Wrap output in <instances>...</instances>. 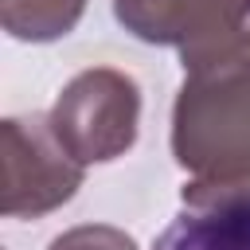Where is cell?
Listing matches in <instances>:
<instances>
[{
	"mask_svg": "<svg viewBox=\"0 0 250 250\" xmlns=\"http://www.w3.org/2000/svg\"><path fill=\"white\" fill-rule=\"evenodd\" d=\"M172 156L188 172L184 207L250 203V62L184 74L172 105Z\"/></svg>",
	"mask_w": 250,
	"mask_h": 250,
	"instance_id": "6da1fadb",
	"label": "cell"
},
{
	"mask_svg": "<svg viewBox=\"0 0 250 250\" xmlns=\"http://www.w3.org/2000/svg\"><path fill=\"white\" fill-rule=\"evenodd\" d=\"M47 117L78 164H109L137 145L141 86L117 66H86L59 90Z\"/></svg>",
	"mask_w": 250,
	"mask_h": 250,
	"instance_id": "7a4b0ae2",
	"label": "cell"
},
{
	"mask_svg": "<svg viewBox=\"0 0 250 250\" xmlns=\"http://www.w3.org/2000/svg\"><path fill=\"white\" fill-rule=\"evenodd\" d=\"M0 207L8 219H39L70 203L86 180V164L70 156L47 113L8 117L0 125Z\"/></svg>",
	"mask_w": 250,
	"mask_h": 250,
	"instance_id": "3957f363",
	"label": "cell"
},
{
	"mask_svg": "<svg viewBox=\"0 0 250 250\" xmlns=\"http://www.w3.org/2000/svg\"><path fill=\"white\" fill-rule=\"evenodd\" d=\"M234 0H113L117 23L141 43L156 47H191L207 39Z\"/></svg>",
	"mask_w": 250,
	"mask_h": 250,
	"instance_id": "277c9868",
	"label": "cell"
},
{
	"mask_svg": "<svg viewBox=\"0 0 250 250\" xmlns=\"http://www.w3.org/2000/svg\"><path fill=\"white\" fill-rule=\"evenodd\" d=\"M152 250H250V203L184 207Z\"/></svg>",
	"mask_w": 250,
	"mask_h": 250,
	"instance_id": "5b68a950",
	"label": "cell"
},
{
	"mask_svg": "<svg viewBox=\"0 0 250 250\" xmlns=\"http://www.w3.org/2000/svg\"><path fill=\"white\" fill-rule=\"evenodd\" d=\"M86 0H0V23L20 43H55L78 27Z\"/></svg>",
	"mask_w": 250,
	"mask_h": 250,
	"instance_id": "8992f818",
	"label": "cell"
},
{
	"mask_svg": "<svg viewBox=\"0 0 250 250\" xmlns=\"http://www.w3.org/2000/svg\"><path fill=\"white\" fill-rule=\"evenodd\" d=\"M238 62H250V0H234L230 12L223 16V23L207 39L180 51L184 74L215 70V66H238Z\"/></svg>",
	"mask_w": 250,
	"mask_h": 250,
	"instance_id": "52a82bcc",
	"label": "cell"
},
{
	"mask_svg": "<svg viewBox=\"0 0 250 250\" xmlns=\"http://www.w3.org/2000/svg\"><path fill=\"white\" fill-rule=\"evenodd\" d=\"M47 250H137V242L121 227H109V223H78V227L55 234Z\"/></svg>",
	"mask_w": 250,
	"mask_h": 250,
	"instance_id": "ba28073f",
	"label": "cell"
}]
</instances>
